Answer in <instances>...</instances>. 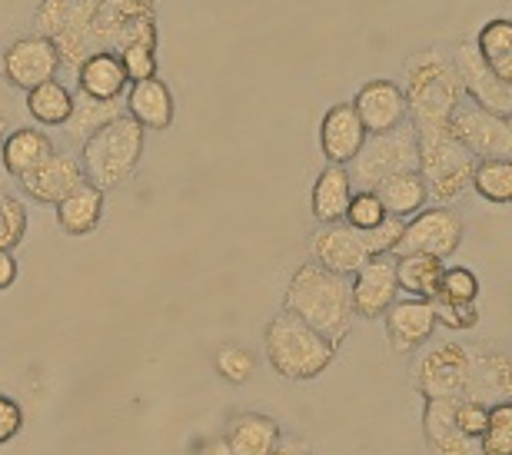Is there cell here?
<instances>
[{"label":"cell","instance_id":"1","mask_svg":"<svg viewBox=\"0 0 512 455\" xmlns=\"http://www.w3.org/2000/svg\"><path fill=\"white\" fill-rule=\"evenodd\" d=\"M283 309L293 313L296 319H303L306 326H313L316 333L330 339L333 346H340L353 329V293H350V279L336 276L323 266H316L313 260L303 263L300 270L290 276L286 286Z\"/></svg>","mask_w":512,"mask_h":455},{"label":"cell","instance_id":"2","mask_svg":"<svg viewBox=\"0 0 512 455\" xmlns=\"http://www.w3.org/2000/svg\"><path fill=\"white\" fill-rule=\"evenodd\" d=\"M403 93L409 103V123L416 130L449 127V117L466 100L463 80L456 74L453 54L439 47L419 50L406 60Z\"/></svg>","mask_w":512,"mask_h":455},{"label":"cell","instance_id":"3","mask_svg":"<svg viewBox=\"0 0 512 455\" xmlns=\"http://www.w3.org/2000/svg\"><path fill=\"white\" fill-rule=\"evenodd\" d=\"M263 346H266V363L290 382H310L316 376H323L336 359V346L330 339L320 336L313 326H306L293 313H286V309H280L266 323Z\"/></svg>","mask_w":512,"mask_h":455},{"label":"cell","instance_id":"4","mask_svg":"<svg viewBox=\"0 0 512 455\" xmlns=\"http://www.w3.org/2000/svg\"><path fill=\"white\" fill-rule=\"evenodd\" d=\"M143 143H147V130L140 127L130 113H120L110 123H104L94 137L84 140L80 147V167H84V180L94 183L97 190H117L124 186L133 170L140 167Z\"/></svg>","mask_w":512,"mask_h":455},{"label":"cell","instance_id":"5","mask_svg":"<svg viewBox=\"0 0 512 455\" xmlns=\"http://www.w3.org/2000/svg\"><path fill=\"white\" fill-rule=\"evenodd\" d=\"M419 140V177L426 180L429 200L439 206L459 200L473 186L476 157L453 140L449 127L416 130Z\"/></svg>","mask_w":512,"mask_h":455},{"label":"cell","instance_id":"6","mask_svg":"<svg viewBox=\"0 0 512 455\" xmlns=\"http://www.w3.org/2000/svg\"><path fill=\"white\" fill-rule=\"evenodd\" d=\"M97 4L100 0H40L37 7V34L54 40L60 67L74 70V74L90 54H97L94 34H90Z\"/></svg>","mask_w":512,"mask_h":455},{"label":"cell","instance_id":"7","mask_svg":"<svg viewBox=\"0 0 512 455\" xmlns=\"http://www.w3.org/2000/svg\"><path fill=\"white\" fill-rule=\"evenodd\" d=\"M353 183H360V190H376L383 180L396 177V173L419 170V140L413 123H403L396 130L386 133H370L363 143V150L356 153L350 163Z\"/></svg>","mask_w":512,"mask_h":455},{"label":"cell","instance_id":"8","mask_svg":"<svg viewBox=\"0 0 512 455\" xmlns=\"http://www.w3.org/2000/svg\"><path fill=\"white\" fill-rule=\"evenodd\" d=\"M97 50L120 54L130 44H160L157 4L153 0H100L90 24Z\"/></svg>","mask_w":512,"mask_h":455},{"label":"cell","instance_id":"9","mask_svg":"<svg viewBox=\"0 0 512 455\" xmlns=\"http://www.w3.org/2000/svg\"><path fill=\"white\" fill-rule=\"evenodd\" d=\"M416 386L423 399H469L473 396V349L463 343H436L416 366Z\"/></svg>","mask_w":512,"mask_h":455},{"label":"cell","instance_id":"10","mask_svg":"<svg viewBox=\"0 0 512 455\" xmlns=\"http://www.w3.org/2000/svg\"><path fill=\"white\" fill-rule=\"evenodd\" d=\"M449 133L476 160H512V117H499L476 103H459L449 117Z\"/></svg>","mask_w":512,"mask_h":455},{"label":"cell","instance_id":"11","mask_svg":"<svg viewBox=\"0 0 512 455\" xmlns=\"http://www.w3.org/2000/svg\"><path fill=\"white\" fill-rule=\"evenodd\" d=\"M463 216H459L453 206H429V210H419L416 216L406 220L403 240L396 246V256L406 253H426V256H453L463 243Z\"/></svg>","mask_w":512,"mask_h":455},{"label":"cell","instance_id":"12","mask_svg":"<svg viewBox=\"0 0 512 455\" xmlns=\"http://www.w3.org/2000/svg\"><path fill=\"white\" fill-rule=\"evenodd\" d=\"M60 70V54L54 47V40L30 34L17 37L14 44H7V50L0 54V77L17 90H34L47 80H57Z\"/></svg>","mask_w":512,"mask_h":455},{"label":"cell","instance_id":"13","mask_svg":"<svg viewBox=\"0 0 512 455\" xmlns=\"http://www.w3.org/2000/svg\"><path fill=\"white\" fill-rule=\"evenodd\" d=\"M453 64L459 80H463L469 103H476V107H483L489 113H499V117H512V87L503 84L486 67V60L479 57L473 40H463V44L453 47Z\"/></svg>","mask_w":512,"mask_h":455},{"label":"cell","instance_id":"14","mask_svg":"<svg viewBox=\"0 0 512 455\" xmlns=\"http://www.w3.org/2000/svg\"><path fill=\"white\" fill-rule=\"evenodd\" d=\"M310 256L316 266L350 279L360 266L370 263V250L360 230L350 223H326L310 236Z\"/></svg>","mask_w":512,"mask_h":455},{"label":"cell","instance_id":"15","mask_svg":"<svg viewBox=\"0 0 512 455\" xmlns=\"http://www.w3.org/2000/svg\"><path fill=\"white\" fill-rule=\"evenodd\" d=\"M353 313L363 319H383L386 309L399 299L396 256H376L350 276Z\"/></svg>","mask_w":512,"mask_h":455},{"label":"cell","instance_id":"16","mask_svg":"<svg viewBox=\"0 0 512 455\" xmlns=\"http://www.w3.org/2000/svg\"><path fill=\"white\" fill-rule=\"evenodd\" d=\"M80 183H84V167H80L77 153L54 150L37 170H30L27 177H20V190H24L30 203L57 206L70 190H77Z\"/></svg>","mask_w":512,"mask_h":455},{"label":"cell","instance_id":"17","mask_svg":"<svg viewBox=\"0 0 512 455\" xmlns=\"http://www.w3.org/2000/svg\"><path fill=\"white\" fill-rule=\"evenodd\" d=\"M350 103L366 133H386L409 123L406 93L396 80H370V84L360 87V93Z\"/></svg>","mask_w":512,"mask_h":455},{"label":"cell","instance_id":"18","mask_svg":"<svg viewBox=\"0 0 512 455\" xmlns=\"http://www.w3.org/2000/svg\"><path fill=\"white\" fill-rule=\"evenodd\" d=\"M386 323V339H389V349L396 356H406L413 349L426 346L429 336L436 329V316H433V303L429 299H396L393 306L386 309L383 316Z\"/></svg>","mask_w":512,"mask_h":455},{"label":"cell","instance_id":"19","mask_svg":"<svg viewBox=\"0 0 512 455\" xmlns=\"http://www.w3.org/2000/svg\"><path fill=\"white\" fill-rule=\"evenodd\" d=\"M366 127L356 117L353 103H333L330 110L323 113L320 120V153L326 157V163H336V167H350L356 160V153L363 150L366 143Z\"/></svg>","mask_w":512,"mask_h":455},{"label":"cell","instance_id":"20","mask_svg":"<svg viewBox=\"0 0 512 455\" xmlns=\"http://www.w3.org/2000/svg\"><path fill=\"white\" fill-rule=\"evenodd\" d=\"M423 436L433 455H479V442L463 436L456 422V399H426Z\"/></svg>","mask_w":512,"mask_h":455},{"label":"cell","instance_id":"21","mask_svg":"<svg viewBox=\"0 0 512 455\" xmlns=\"http://www.w3.org/2000/svg\"><path fill=\"white\" fill-rule=\"evenodd\" d=\"M130 87V77L114 50H97L77 70V93L94 100H120Z\"/></svg>","mask_w":512,"mask_h":455},{"label":"cell","instance_id":"22","mask_svg":"<svg viewBox=\"0 0 512 455\" xmlns=\"http://www.w3.org/2000/svg\"><path fill=\"white\" fill-rule=\"evenodd\" d=\"M280 439V422L273 416H263V412H240L223 432V442L233 455H273Z\"/></svg>","mask_w":512,"mask_h":455},{"label":"cell","instance_id":"23","mask_svg":"<svg viewBox=\"0 0 512 455\" xmlns=\"http://www.w3.org/2000/svg\"><path fill=\"white\" fill-rule=\"evenodd\" d=\"M124 107L133 120L140 123L143 130H167L173 123V93L163 84L160 77L140 80V84H130L124 93Z\"/></svg>","mask_w":512,"mask_h":455},{"label":"cell","instance_id":"24","mask_svg":"<svg viewBox=\"0 0 512 455\" xmlns=\"http://www.w3.org/2000/svg\"><path fill=\"white\" fill-rule=\"evenodd\" d=\"M353 200V177L346 167H336V163H326L320 170V177L313 183V196H310V210L313 220L326 226V223H343L346 206Z\"/></svg>","mask_w":512,"mask_h":455},{"label":"cell","instance_id":"25","mask_svg":"<svg viewBox=\"0 0 512 455\" xmlns=\"http://www.w3.org/2000/svg\"><path fill=\"white\" fill-rule=\"evenodd\" d=\"M60 230L70 236H87L94 233L100 220H104V190H97L94 183H80L77 190H70L64 200L54 206Z\"/></svg>","mask_w":512,"mask_h":455},{"label":"cell","instance_id":"26","mask_svg":"<svg viewBox=\"0 0 512 455\" xmlns=\"http://www.w3.org/2000/svg\"><path fill=\"white\" fill-rule=\"evenodd\" d=\"M483 402L512 399V356L499 349H473V396Z\"/></svg>","mask_w":512,"mask_h":455},{"label":"cell","instance_id":"27","mask_svg":"<svg viewBox=\"0 0 512 455\" xmlns=\"http://www.w3.org/2000/svg\"><path fill=\"white\" fill-rule=\"evenodd\" d=\"M50 153H54V143H50L47 133H40L34 127H20L10 137H4V147H0V160H4V170L10 177H27L30 170H37Z\"/></svg>","mask_w":512,"mask_h":455},{"label":"cell","instance_id":"28","mask_svg":"<svg viewBox=\"0 0 512 455\" xmlns=\"http://www.w3.org/2000/svg\"><path fill=\"white\" fill-rule=\"evenodd\" d=\"M443 273H446V260H439V256H426V253L396 256V283L406 296L433 299L439 293V283H443Z\"/></svg>","mask_w":512,"mask_h":455},{"label":"cell","instance_id":"29","mask_svg":"<svg viewBox=\"0 0 512 455\" xmlns=\"http://www.w3.org/2000/svg\"><path fill=\"white\" fill-rule=\"evenodd\" d=\"M473 44L486 67L512 87V17H489Z\"/></svg>","mask_w":512,"mask_h":455},{"label":"cell","instance_id":"30","mask_svg":"<svg viewBox=\"0 0 512 455\" xmlns=\"http://www.w3.org/2000/svg\"><path fill=\"white\" fill-rule=\"evenodd\" d=\"M376 196L383 200L389 216L406 220V216H416L423 210L429 200V190H426V180L419 177V170H409V173H396V177L383 180L376 186Z\"/></svg>","mask_w":512,"mask_h":455},{"label":"cell","instance_id":"31","mask_svg":"<svg viewBox=\"0 0 512 455\" xmlns=\"http://www.w3.org/2000/svg\"><path fill=\"white\" fill-rule=\"evenodd\" d=\"M120 113H124V103L120 100H94V97H84V93H74V113H70V120L60 130L67 133L70 143L84 147L87 137H94L104 123L120 117Z\"/></svg>","mask_w":512,"mask_h":455},{"label":"cell","instance_id":"32","mask_svg":"<svg viewBox=\"0 0 512 455\" xmlns=\"http://www.w3.org/2000/svg\"><path fill=\"white\" fill-rule=\"evenodd\" d=\"M27 113L40 127H64L74 113V93L60 80H47V84L27 90Z\"/></svg>","mask_w":512,"mask_h":455},{"label":"cell","instance_id":"33","mask_svg":"<svg viewBox=\"0 0 512 455\" xmlns=\"http://www.w3.org/2000/svg\"><path fill=\"white\" fill-rule=\"evenodd\" d=\"M473 190L493 206H512V160H476Z\"/></svg>","mask_w":512,"mask_h":455},{"label":"cell","instance_id":"34","mask_svg":"<svg viewBox=\"0 0 512 455\" xmlns=\"http://www.w3.org/2000/svg\"><path fill=\"white\" fill-rule=\"evenodd\" d=\"M479 455H512V399L489 406L486 429L479 436Z\"/></svg>","mask_w":512,"mask_h":455},{"label":"cell","instance_id":"35","mask_svg":"<svg viewBox=\"0 0 512 455\" xmlns=\"http://www.w3.org/2000/svg\"><path fill=\"white\" fill-rule=\"evenodd\" d=\"M27 240V203L14 193H0V253H14Z\"/></svg>","mask_w":512,"mask_h":455},{"label":"cell","instance_id":"36","mask_svg":"<svg viewBox=\"0 0 512 455\" xmlns=\"http://www.w3.org/2000/svg\"><path fill=\"white\" fill-rule=\"evenodd\" d=\"M386 216L389 213H386L380 196H376V190H353V200L346 206L343 223H350L353 230H360V233H370L386 220Z\"/></svg>","mask_w":512,"mask_h":455},{"label":"cell","instance_id":"37","mask_svg":"<svg viewBox=\"0 0 512 455\" xmlns=\"http://www.w3.org/2000/svg\"><path fill=\"white\" fill-rule=\"evenodd\" d=\"M213 369H217L227 382H233V386H243V382H250V376H253L256 359H253V353L247 346L227 343V346H220L217 353H213Z\"/></svg>","mask_w":512,"mask_h":455},{"label":"cell","instance_id":"38","mask_svg":"<svg viewBox=\"0 0 512 455\" xmlns=\"http://www.w3.org/2000/svg\"><path fill=\"white\" fill-rule=\"evenodd\" d=\"M433 316L436 326H446L449 333H469L479 326V303H449L443 296H433Z\"/></svg>","mask_w":512,"mask_h":455},{"label":"cell","instance_id":"39","mask_svg":"<svg viewBox=\"0 0 512 455\" xmlns=\"http://www.w3.org/2000/svg\"><path fill=\"white\" fill-rule=\"evenodd\" d=\"M449 303H479V276L466 266H446L439 293Z\"/></svg>","mask_w":512,"mask_h":455},{"label":"cell","instance_id":"40","mask_svg":"<svg viewBox=\"0 0 512 455\" xmlns=\"http://www.w3.org/2000/svg\"><path fill=\"white\" fill-rule=\"evenodd\" d=\"M120 64H124L127 70V77H130V84H140V80H150V77H157V47H150V44H130L120 50Z\"/></svg>","mask_w":512,"mask_h":455},{"label":"cell","instance_id":"41","mask_svg":"<svg viewBox=\"0 0 512 455\" xmlns=\"http://www.w3.org/2000/svg\"><path fill=\"white\" fill-rule=\"evenodd\" d=\"M403 230H406V220H399V216H386L376 230L363 233L366 250H370V260H376V256H396V246H399V240H403Z\"/></svg>","mask_w":512,"mask_h":455},{"label":"cell","instance_id":"42","mask_svg":"<svg viewBox=\"0 0 512 455\" xmlns=\"http://www.w3.org/2000/svg\"><path fill=\"white\" fill-rule=\"evenodd\" d=\"M486 419H489V402L456 399V422H459V429H463V436L479 442V436H483V429H486Z\"/></svg>","mask_w":512,"mask_h":455},{"label":"cell","instance_id":"43","mask_svg":"<svg viewBox=\"0 0 512 455\" xmlns=\"http://www.w3.org/2000/svg\"><path fill=\"white\" fill-rule=\"evenodd\" d=\"M20 429H24V409L0 392V446H7L10 439H17Z\"/></svg>","mask_w":512,"mask_h":455},{"label":"cell","instance_id":"44","mask_svg":"<svg viewBox=\"0 0 512 455\" xmlns=\"http://www.w3.org/2000/svg\"><path fill=\"white\" fill-rule=\"evenodd\" d=\"M17 283V260L14 253H0V293Z\"/></svg>","mask_w":512,"mask_h":455},{"label":"cell","instance_id":"45","mask_svg":"<svg viewBox=\"0 0 512 455\" xmlns=\"http://www.w3.org/2000/svg\"><path fill=\"white\" fill-rule=\"evenodd\" d=\"M273 455H310V446L300 436H283L280 446L273 449Z\"/></svg>","mask_w":512,"mask_h":455},{"label":"cell","instance_id":"46","mask_svg":"<svg viewBox=\"0 0 512 455\" xmlns=\"http://www.w3.org/2000/svg\"><path fill=\"white\" fill-rule=\"evenodd\" d=\"M210 455H233V452L227 449V442H223V439H220V442H217V446H213V452H210Z\"/></svg>","mask_w":512,"mask_h":455},{"label":"cell","instance_id":"47","mask_svg":"<svg viewBox=\"0 0 512 455\" xmlns=\"http://www.w3.org/2000/svg\"><path fill=\"white\" fill-rule=\"evenodd\" d=\"M0 147H4V130H0Z\"/></svg>","mask_w":512,"mask_h":455}]
</instances>
